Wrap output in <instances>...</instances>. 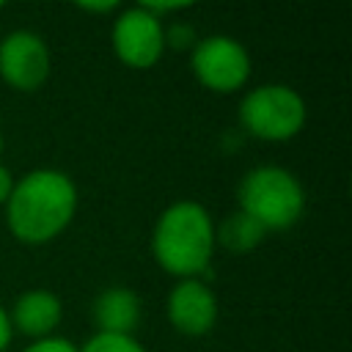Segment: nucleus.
Instances as JSON below:
<instances>
[{
    "label": "nucleus",
    "instance_id": "8",
    "mask_svg": "<svg viewBox=\"0 0 352 352\" xmlns=\"http://www.w3.org/2000/svg\"><path fill=\"white\" fill-rule=\"evenodd\" d=\"M168 322L184 336H204L217 322V297L201 278H182L165 302Z\"/></svg>",
    "mask_w": 352,
    "mask_h": 352
},
{
    "label": "nucleus",
    "instance_id": "17",
    "mask_svg": "<svg viewBox=\"0 0 352 352\" xmlns=\"http://www.w3.org/2000/svg\"><path fill=\"white\" fill-rule=\"evenodd\" d=\"M11 336H14V327H11L8 311L0 305V352H6V349H8V344H11Z\"/></svg>",
    "mask_w": 352,
    "mask_h": 352
},
{
    "label": "nucleus",
    "instance_id": "9",
    "mask_svg": "<svg viewBox=\"0 0 352 352\" xmlns=\"http://www.w3.org/2000/svg\"><path fill=\"white\" fill-rule=\"evenodd\" d=\"M60 316H63V305L58 294L50 289H30L19 294L8 314L11 327L25 333L28 338H47L60 324Z\"/></svg>",
    "mask_w": 352,
    "mask_h": 352
},
{
    "label": "nucleus",
    "instance_id": "6",
    "mask_svg": "<svg viewBox=\"0 0 352 352\" xmlns=\"http://www.w3.org/2000/svg\"><path fill=\"white\" fill-rule=\"evenodd\" d=\"M113 52L129 69H151L165 52V28L146 8H126L113 22Z\"/></svg>",
    "mask_w": 352,
    "mask_h": 352
},
{
    "label": "nucleus",
    "instance_id": "19",
    "mask_svg": "<svg viewBox=\"0 0 352 352\" xmlns=\"http://www.w3.org/2000/svg\"><path fill=\"white\" fill-rule=\"evenodd\" d=\"M0 154H3V132H0Z\"/></svg>",
    "mask_w": 352,
    "mask_h": 352
},
{
    "label": "nucleus",
    "instance_id": "15",
    "mask_svg": "<svg viewBox=\"0 0 352 352\" xmlns=\"http://www.w3.org/2000/svg\"><path fill=\"white\" fill-rule=\"evenodd\" d=\"M195 33H192V28H184V25H173L170 30H165V47L168 44H173V47H179V50H184V47H195Z\"/></svg>",
    "mask_w": 352,
    "mask_h": 352
},
{
    "label": "nucleus",
    "instance_id": "3",
    "mask_svg": "<svg viewBox=\"0 0 352 352\" xmlns=\"http://www.w3.org/2000/svg\"><path fill=\"white\" fill-rule=\"evenodd\" d=\"M239 209L264 231L292 228L305 212V190L297 176L278 165L253 168L239 184Z\"/></svg>",
    "mask_w": 352,
    "mask_h": 352
},
{
    "label": "nucleus",
    "instance_id": "20",
    "mask_svg": "<svg viewBox=\"0 0 352 352\" xmlns=\"http://www.w3.org/2000/svg\"><path fill=\"white\" fill-rule=\"evenodd\" d=\"M6 3H8V0H0V8H3V6H6Z\"/></svg>",
    "mask_w": 352,
    "mask_h": 352
},
{
    "label": "nucleus",
    "instance_id": "18",
    "mask_svg": "<svg viewBox=\"0 0 352 352\" xmlns=\"http://www.w3.org/2000/svg\"><path fill=\"white\" fill-rule=\"evenodd\" d=\"M14 176H11V170L0 162V204H6L8 198H11V190H14Z\"/></svg>",
    "mask_w": 352,
    "mask_h": 352
},
{
    "label": "nucleus",
    "instance_id": "2",
    "mask_svg": "<svg viewBox=\"0 0 352 352\" xmlns=\"http://www.w3.org/2000/svg\"><path fill=\"white\" fill-rule=\"evenodd\" d=\"M214 245V223L195 201L170 204L151 234V253L157 264L176 278L206 275Z\"/></svg>",
    "mask_w": 352,
    "mask_h": 352
},
{
    "label": "nucleus",
    "instance_id": "4",
    "mask_svg": "<svg viewBox=\"0 0 352 352\" xmlns=\"http://www.w3.org/2000/svg\"><path fill=\"white\" fill-rule=\"evenodd\" d=\"M308 110L305 99L280 82H267L253 88L242 104H239V121L242 126L261 140H289L305 126Z\"/></svg>",
    "mask_w": 352,
    "mask_h": 352
},
{
    "label": "nucleus",
    "instance_id": "13",
    "mask_svg": "<svg viewBox=\"0 0 352 352\" xmlns=\"http://www.w3.org/2000/svg\"><path fill=\"white\" fill-rule=\"evenodd\" d=\"M22 352H80L72 341L66 338H55V336H47V338H36L33 344H28Z\"/></svg>",
    "mask_w": 352,
    "mask_h": 352
},
{
    "label": "nucleus",
    "instance_id": "16",
    "mask_svg": "<svg viewBox=\"0 0 352 352\" xmlns=\"http://www.w3.org/2000/svg\"><path fill=\"white\" fill-rule=\"evenodd\" d=\"M69 3H74L77 8L91 11V14H104V11H113L121 0H69Z\"/></svg>",
    "mask_w": 352,
    "mask_h": 352
},
{
    "label": "nucleus",
    "instance_id": "12",
    "mask_svg": "<svg viewBox=\"0 0 352 352\" xmlns=\"http://www.w3.org/2000/svg\"><path fill=\"white\" fill-rule=\"evenodd\" d=\"M80 352H146L132 336H113V333H96L85 341Z\"/></svg>",
    "mask_w": 352,
    "mask_h": 352
},
{
    "label": "nucleus",
    "instance_id": "10",
    "mask_svg": "<svg viewBox=\"0 0 352 352\" xmlns=\"http://www.w3.org/2000/svg\"><path fill=\"white\" fill-rule=\"evenodd\" d=\"M94 322L99 333L132 336L140 324V297L126 286H110L94 300Z\"/></svg>",
    "mask_w": 352,
    "mask_h": 352
},
{
    "label": "nucleus",
    "instance_id": "7",
    "mask_svg": "<svg viewBox=\"0 0 352 352\" xmlns=\"http://www.w3.org/2000/svg\"><path fill=\"white\" fill-rule=\"evenodd\" d=\"M0 77L14 91H36L50 77V47L33 30H14L0 41Z\"/></svg>",
    "mask_w": 352,
    "mask_h": 352
},
{
    "label": "nucleus",
    "instance_id": "1",
    "mask_svg": "<svg viewBox=\"0 0 352 352\" xmlns=\"http://www.w3.org/2000/svg\"><path fill=\"white\" fill-rule=\"evenodd\" d=\"M77 212L74 182L55 168H38L22 176L6 201L11 234L25 245H44L72 223Z\"/></svg>",
    "mask_w": 352,
    "mask_h": 352
},
{
    "label": "nucleus",
    "instance_id": "11",
    "mask_svg": "<svg viewBox=\"0 0 352 352\" xmlns=\"http://www.w3.org/2000/svg\"><path fill=\"white\" fill-rule=\"evenodd\" d=\"M264 234L267 231L250 214H245L242 209H236V212H231L220 223V228H214V242H220L231 253H248V250H253L264 239Z\"/></svg>",
    "mask_w": 352,
    "mask_h": 352
},
{
    "label": "nucleus",
    "instance_id": "5",
    "mask_svg": "<svg viewBox=\"0 0 352 352\" xmlns=\"http://www.w3.org/2000/svg\"><path fill=\"white\" fill-rule=\"evenodd\" d=\"M198 82L214 94H234L250 77V55L231 36L198 38L190 58Z\"/></svg>",
    "mask_w": 352,
    "mask_h": 352
},
{
    "label": "nucleus",
    "instance_id": "14",
    "mask_svg": "<svg viewBox=\"0 0 352 352\" xmlns=\"http://www.w3.org/2000/svg\"><path fill=\"white\" fill-rule=\"evenodd\" d=\"M198 0H138L140 8L151 11V14H165V11H182V8H190L195 6Z\"/></svg>",
    "mask_w": 352,
    "mask_h": 352
}]
</instances>
